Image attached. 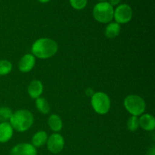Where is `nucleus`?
Wrapping results in <instances>:
<instances>
[{
    "label": "nucleus",
    "instance_id": "nucleus-1",
    "mask_svg": "<svg viewBox=\"0 0 155 155\" xmlns=\"http://www.w3.org/2000/svg\"><path fill=\"white\" fill-rule=\"evenodd\" d=\"M58 51V44L49 38H40L34 42L32 45L33 55L41 59L52 57Z\"/></svg>",
    "mask_w": 155,
    "mask_h": 155
},
{
    "label": "nucleus",
    "instance_id": "nucleus-2",
    "mask_svg": "<svg viewBox=\"0 0 155 155\" xmlns=\"http://www.w3.org/2000/svg\"><path fill=\"white\" fill-rule=\"evenodd\" d=\"M33 124V116L27 110H19L12 114L10 118V124L12 128L18 132H25Z\"/></svg>",
    "mask_w": 155,
    "mask_h": 155
},
{
    "label": "nucleus",
    "instance_id": "nucleus-3",
    "mask_svg": "<svg viewBox=\"0 0 155 155\" xmlns=\"http://www.w3.org/2000/svg\"><path fill=\"white\" fill-rule=\"evenodd\" d=\"M114 8L107 2L98 3L93 8V17L97 21L102 24H107L114 18Z\"/></svg>",
    "mask_w": 155,
    "mask_h": 155
},
{
    "label": "nucleus",
    "instance_id": "nucleus-4",
    "mask_svg": "<svg viewBox=\"0 0 155 155\" xmlns=\"http://www.w3.org/2000/svg\"><path fill=\"white\" fill-rule=\"evenodd\" d=\"M124 107L132 116H140L146 107L145 101L142 97L136 95H130L124 100Z\"/></svg>",
    "mask_w": 155,
    "mask_h": 155
},
{
    "label": "nucleus",
    "instance_id": "nucleus-5",
    "mask_svg": "<svg viewBox=\"0 0 155 155\" xmlns=\"http://www.w3.org/2000/svg\"><path fill=\"white\" fill-rule=\"evenodd\" d=\"M91 103L94 110L99 114H105L110 107V100L104 92H98L92 95Z\"/></svg>",
    "mask_w": 155,
    "mask_h": 155
},
{
    "label": "nucleus",
    "instance_id": "nucleus-6",
    "mask_svg": "<svg viewBox=\"0 0 155 155\" xmlns=\"http://www.w3.org/2000/svg\"><path fill=\"white\" fill-rule=\"evenodd\" d=\"M133 10L127 4H122L118 6L114 12V18L117 24H127L131 21Z\"/></svg>",
    "mask_w": 155,
    "mask_h": 155
},
{
    "label": "nucleus",
    "instance_id": "nucleus-7",
    "mask_svg": "<svg viewBox=\"0 0 155 155\" xmlns=\"http://www.w3.org/2000/svg\"><path fill=\"white\" fill-rule=\"evenodd\" d=\"M64 146V140L61 135L54 133L51 135L47 140V147L50 152L58 154L63 150Z\"/></svg>",
    "mask_w": 155,
    "mask_h": 155
},
{
    "label": "nucleus",
    "instance_id": "nucleus-8",
    "mask_svg": "<svg viewBox=\"0 0 155 155\" xmlns=\"http://www.w3.org/2000/svg\"><path fill=\"white\" fill-rule=\"evenodd\" d=\"M11 155H36V150L32 144L22 143L12 148Z\"/></svg>",
    "mask_w": 155,
    "mask_h": 155
},
{
    "label": "nucleus",
    "instance_id": "nucleus-9",
    "mask_svg": "<svg viewBox=\"0 0 155 155\" xmlns=\"http://www.w3.org/2000/svg\"><path fill=\"white\" fill-rule=\"evenodd\" d=\"M36 58L31 54H27L22 57L18 64L20 71L22 73H28L34 68Z\"/></svg>",
    "mask_w": 155,
    "mask_h": 155
},
{
    "label": "nucleus",
    "instance_id": "nucleus-10",
    "mask_svg": "<svg viewBox=\"0 0 155 155\" xmlns=\"http://www.w3.org/2000/svg\"><path fill=\"white\" fill-rule=\"evenodd\" d=\"M13 136V128L9 123L0 124V142L5 143L10 140Z\"/></svg>",
    "mask_w": 155,
    "mask_h": 155
},
{
    "label": "nucleus",
    "instance_id": "nucleus-11",
    "mask_svg": "<svg viewBox=\"0 0 155 155\" xmlns=\"http://www.w3.org/2000/svg\"><path fill=\"white\" fill-rule=\"evenodd\" d=\"M43 92V86L39 80H33L28 86V94L32 98H38Z\"/></svg>",
    "mask_w": 155,
    "mask_h": 155
},
{
    "label": "nucleus",
    "instance_id": "nucleus-12",
    "mask_svg": "<svg viewBox=\"0 0 155 155\" xmlns=\"http://www.w3.org/2000/svg\"><path fill=\"white\" fill-rule=\"evenodd\" d=\"M139 126L146 131H151L155 128V119L151 114H143L139 119Z\"/></svg>",
    "mask_w": 155,
    "mask_h": 155
},
{
    "label": "nucleus",
    "instance_id": "nucleus-13",
    "mask_svg": "<svg viewBox=\"0 0 155 155\" xmlns=\"http://www.w3.org/2000/svg\"><path fill=\"white\" fill-rule=\"evenodd\" d=\"M48 140V136L45 131H39L34 134L32 138V145L36 147H42Z\"/></svg>",
    "mask_w": 155,
    "mask_h": 155
},
{
    "label": "nucleus",
    "instance_id": "nucleus-14",
    "mask_svg": "<svg viewBox=\"0 0 155 155\" xmlns=\"http://www.w3.org/2000/svg\"><path fill=\"white\" fill-rule=\"evenodd\" d=\"M120 24L117 22H112L106 27L105 36L106 37L110 39H114L120 34Z\"/></svg>",
    "mask_w": 155,
    "mask_h": 155
},
{
    "label": "nucleus",
    "instance_id": "nucleus-15",
    "mask_svg": "<svg viewBox=\"0 0 155 155\" xmlns=\"http://www.w3.org/2000/svg\"><path fill=\"white\" fill-rule=\"evenodd\" d=\"M48 124L50 129L54 132H59L62 129V120L60 117L56 114H51L48 119Z\"/></svg>",
    "mask_w": 155,
    "mask_h": 155
},
{
    "label": "nucleus",
    "instance_id": "nucleus-16",
    "mask_svg": "<svg viewBox=\"0 0 155 155\" xmlns=\"http://www.w3.org/2000/svg\"><path fill=\"white\" fill-rule=\"evenodd\" d=\"M36 105L38 110L42 114H47L49 113L50 106L48 104V101L44 98L39 97V98H36Z\"/></svg>",
    "mask_w": 155,
    "mask_h": 155
},
{
    "label": "nucleus",
    "instance_id": "nucleus-17",
    "mask_svg": "<svg viewBox=\"0 0 155 155\" xmlns=\"http://www.w3.org/2000/svg\"><path fill=\"white\" fill-rule=\"evenodd\" d=\"M12 64L8 60H0V76L7 75L12 71Z\"/></svg>",
    "mask_w": 155,
    "mask_h": 155
},
{
    "label": "nucleus",
    "instance_id": "nucleus-18",
    "mask_svg": "<svg viewBox=\"0 0 155 155\" xmlns=\"http://www.w3.org/2000/svg\"><path fill=\"white\" fill-rule=\"evenodd\" d=\"M139 119L136 116H131L127 121V127L128 130L131 132H134L139 128Z\"/></svg>",
    "mask_w": 155,
    "mask_h": 155
},
{
    "label": "nucleus",
    "instance_id": "nucleus-19",
    "mask_svg": "<svg viewBox=\"0 0 155 155\" xmlns=\"http://www.w3.org/2000/svg\"><path fill=\"white\" fill-rule=\"evenodd\" d=\"M12 114L13 113L8 107H0V121L5 122V120H10Z\"/></svg>",
    "mask_w": 155,
    "mask_h": 155
},
{
    "label": "nucleus",
    "instance_id": "nucleus-20",
    "mask_svg": "<svg viewBox=\"0 0 155 155\" xmlns=\"http://www.w3.org/2000/svg\"><path fill=\"white\" fill-rule=\"evenodd\" d=\"M71 5L76 10H81L86 7L87 0H70Z\"/></svg>",
    "mask_w": 155,
    "mask_h": 155
},
{
    "label": "nucleus",
    "instance_id": "nucleus-21",
    "mask_svg": "<svg viewBox=\"0 0 155 155\" xmlns=\"http://www.w3.org/2000/svg\"><path fill=\"white\" fill-rule=\"evenodd\" d=\"M120 2L121 0H110V2L109 3H110L112 6H114V5H118Z\"/></svg>",
    "mask_w": 155,
    "mask_h": 155
},
{
    "label": "nucleus",
    "instance_id": "nucleus-22",
    "mask_svg": "<svg viewBox=\"0 0 155 155\" xmlns=\"http://www.w3.org/2000/svg\"><path fill=\"white\" fill-rule=\"evenodd\" d=\"M86 95H89V96H92V95L94 94V92L92 89H87L86 90Z\"/></svg>",
    "mask_w": 155,
    "mask_h": 155
},
{
    "label": "nucleus",
    "instance_id": "nucleus-23",
    "mask_svg": "<svg viewBox=\"0 0 155 155\" xmlns=\"http://www.w3.org/2000/svg\"><path fill=\"white\" fill-rule=\"evenodd\" d=\"M38 1L41 3H46L48 2H49L50 0H38Z\"/></svg>",
    "mask_w": 155,
    "mask_h": 155
},
{
    "label": "nucleus",
    "instance_id": "nucleus-24",
    "mask_svg": "<svg viewBox=\"0 0 155 155\" xmlns=\"http://www.w3.org/2000/svg\"><path fill=\"white\" fill-rule=\"evenodd\" d=\"M99 1H105V0H99Z\"/></svg>",
    "mask_w": 155,
    "mask_h": 155
}]
</instances>
